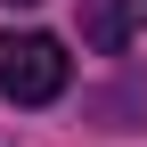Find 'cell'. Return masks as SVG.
Wrapping results in <instances>:
<instances>
[{
  "label": "cell",
  "mask_w": 147,
  "mask_h": 147,
  "mask_svg": "<svg viewBox=\"0 0 147 147\" xmlns=\"http://www.w3.org/2000/svg\"><path fill=\"white\" fill-rule=\"evenodd\" d=\"M65 82H74L65 41H49V33H0V98H16V106H49Z\"/></svg>",
  "instance_id": "obj_1"
},
{
  "label": "cell",
  "mask_w": 147,
  "mask_h": 147,
  "mask_svg": "<svg viewBox=\"0 0 147 147\" xmlns=\"http://www.w3.org/2000/svg\"><path fill=\"white\" fill-rule=\"evenodd\" d=\"M82 41L90 49H131V0H82Z\"/></svg>",
  "instance_id": "obj_2"
},
{
  "label": "cell",
  "mask_w": 147,
  "mask_h": 147,
  "mask_svg": "<svg viewBox=\"0 0 147 147\" xmlns=\"http://www.w3.org/2000/svg\"><path fill=\"white\" fill-rule=\"evenodd\" d=\"M16 8H33V0H16Z\"/></svg>",
  "instance_id": "obj_3"
}]
</instances>
